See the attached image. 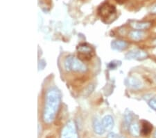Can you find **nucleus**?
<instances>
[{"label":"nucleus","instance_id":"obj_1","mask_svg":"<svg viewBox=\"0 0 156 138\" xmlns=\"http://www.w3.org/2000/svg\"><path fill=\"white\" fill-rule=\"evenodd\" d=\"M61 102V94L56 87H51L47 91L42 118L46 124L54 121Z\"/></svg>","mask_w":156,"mask_h":138},{"label":"nucleus","instance_id":"obj_2","mask_svg":"<svg viewBox=\"0 0 156 138\" xmlns=\"http://www.w3.org/2000/svg\"><path fill=\"white\" fill-rule=\"evenodd\" d=\"M65 69L67 71H74L79 73H84L87 71V67L80 59L74 56H68L64 62Z\"/></svg>","mask_w":156,"mask_h":138},{"label":"nucleus","instance_id":"obj_3","mask_svg":"<svg viewBox=\"0 0 156 138\" xmlns=\"http://www.w3.org/2000/svg\"><path fill=\"white\" fill-rule=\"evenodd\" d=\"M60 138H79L76 125L72 120H70L62 128Z\"/></svg>","mask_w":156,"mask_h":138},{"label":"nucleus","instance_id":"obj_4","mask_svg":"<svg viewBox=\"0 0 156 138\" xmlns=\"http://www.w3.org/2000/svg\"><path fill=\"white\" fill-rule=\"evenodd\" d=\"M99 13L104 20H108L113 14L115 13V8L112 5L108 3H104L99 9Z\"/></svg>","mask_w":156,"mask_h":138},{"label":"nucleus","instance_id":"obj_5","mask_svg":"<svg viewBox=\"0 0 156 138\" xmlns=\"http://www.w3.org/2000/svg\"><path fill=\"white\" fill-rule=\"evenodd\" d=\"M126 59L128 60L136 59V60H143L147 59L148 57V54L144 50L140 49L132 50L126 54Z\"/></svg>","mask_w":156,"mask_h":138},{"label":"nucleus","instance_id":"obj_6","mask_svg":"<svg viewBox=\"0 0 156 138\" xmlns=\"http://www.w3.org/2000/svg\"><path fill=\"white\" fill-rule=\"evenodd\" d=\"M77 50L79 52V56L80 58L83 59H90L91 58L93 50L90 46L86 44H81L78 46Z\"/></svg>","mask_w":156,"mask_h":138},{"label":"nucleus","instance_id":"obj_7","mask_svg":"<svg viewBox=\"0 0 156 138\" xmlns=\"http://www.w3.org/2000/svg\"><path fill=\"white\" fill-rule=\"evenodd\" d=\"M126 86L132 89H140L143 87V83L140 79L135 76H130L125 80Z\"/></svg>","mask_w":156,"mask_h":138},{"label":"nucleus","instance_id":"obj_8","mask_svg":"<svg viewBox=\"0 0 156 138\" xmlns=\"http://www.w3.org/2000/svg\"><path fill=\"white\" fill-rule=\"evenodd\" d=\"M128 47V43L125 41L122 40H115L111 43V47L112 50L117 51H123Z\"/></svg>","mask_w":156,"mask_h":138},{"label":"nucleus","instance_id":"obj_9","mask_svg":"<svg viewBox=\"0 0 156 138\" xmlns=\"http://www.w3.org/2000/svg\"><path fill=\"white\" fill-rule=\"evenodd\" d=\"M101 123L105 130H106V131H110L114 128V119L110 115H106V116L103 118Z\"/></svg>","mask_w":156,"mask_h":138},{"label":"nucleus","instance_id":"obj_10","mask_svg":"<svg viewBox=\"0 0 156 138\" xmlns=\"http://www.w3.org/2000/svg\"><path fill=\"white\" fill-rule=\"evenodd\" d=\"M151 25V23L149 22H137L133 21L130 22V26H131L135 30H145L149 28Z\"/></svg>","mask_w":156,"mask_h":138},{"label":"nucleus","instance_id":"obj_11","mask_svg":"<svg viewBox=\"0 0 156 138\" xmlns=\"http://www.w3.org/2000/svg\"><path fill=\"white\" fill-rule=\"evenodd\" d=\"M92 126L94 132L97 135H103L105 131L104 126H103L102 125V123L100 122L99 120L97 119V118L93 120Z\"/></svg>","mask_w":156,"mask_h":138},{"label":"nucleus","instance_id":"obj_12","mask_svg":"<svg viewBox=\"0 0 156 138\" xmlns=\"http://www.w3.org/2000/svg\"><path fill=\"white\" fill-rule=\"evenodd\" d=\"M128 129H129L130 135L133 137H138L141 134V129L137 122H133L132 124H130L128 126Z\"/></svg>","mask_w":156,"mask_h":138},{"label":"nucleus","instance_id":"obj_13","mask_svg":"<svg viewBox=\"0 0 156 138\" xmlns=\"http://www.w3.org/2000/svg\"><path fill=\"white\" fill-rule=\"evenodd\" d=\"M144 36V32L143 31H140V30H133L129 33V36L130 37V39L137 41L142 40Z\"/></svg>","mask_w":156,"mask_h":138},{"label":"nucleus","instance_id":"obj_14","mask_svg":"<svg viewBox=\"0 0 156 138\" xmlns=\"http://www.w3.org/2000/svg\"><path fill=\"white\" fill-rule=\"evenodd\" d=\"M151 125L147 121H144V124H142V129H141V134H142L143 135H147L151 131Z\"/></svg>","mask_w":156,"mask_h":138},{"label":"nucleus","instance_id":"obj_15","mask_svg":"<svg viewBox=\"0 0 156 138\" xmlns=\"http://www.w3.org/2000/svg\"><path fill=\"white\" fill-rule=\"evenodd\" d=\"M124 121H125L126 124V125H128V126H129L130 124H132L133 121V116L132 113L128 110H126V112H125Z\"/></svg>","mask_w":156,"mask_h":138},{"label":"nucleus","instance_id":"obj_16","mask_svg":"<svg viewBox=\"0 0 156 138\" xmlns=\"http://www.w3.org/2000/svg\"><path fill=\"white\" fill-rule=\"evenodd\" d=\"M148 105H149L151 108L156 111V99H150L149 101H148Z\"/></svg>","mask_w":156,"mask_h":138},{"label":"nucleus","instance_id":"obj_17","mask_svg":"<svg viewBox=\"0 0 156 138\" xmlns=\"http://www.w3.org/2000/svg\"><path fill=\"white\" fill-rule=\"evenodd\" d=\"M94 89V85H92V84L89 85V86L86 88V89L85 90V94H86L87 96H89V95L93 91Z\"/></svg>","mask_w":156,"mask_h":138},{"label":"nucleus","instance_id":"obj_18","mask_svg":"<svg viewBox=\"0 0 156 138\" xmlns=\"http://www.w3.org/2000/svg\"><path fill=\"white\" fill-rule=\"evenodd\" d=\"M45 66H46V62H45L44 60V59L40 60L38 62V71L43 70Z\"/></svg>","mask_w":156,"mask_h":138},{"label":"nucleus","instance_id":"obj_19","mask_svg":"<svg viewBox=\"0 0 156 138\" xmlns=\"http://www.w3.org/2000/svg\"><path fill=\"white\" fill-rule=\"evenodd\" d=\"M150 12L152 14H156V4H153V6H151Z\"/></svg>","mask_w":156,"mask_h":138},{"label":"nucleus","instance_id":"obj_20","mask_svg":"<svg viewBox=\"0 0 156 138\" xmlns=\"http://www.w3.org/2000/svg\"><path fill=\"white\" fill-rule=\"evenodd\" d=\"M119 136L117 134H115V132H110L109 133V135H108V137L107 138H118Z\"/></svg>","mask_w":156,"mask_h":138},{"label":"nucleus","instance_id":"obj_21","mask_svg":"<svg viewBox=\"0 0 156 138\" xmlns=\"http://www.w3.org/2000/svg\"><path fill=\"white\" fill-rule=\"evenodd\" d=\"M45 138H56V137H55L54 135H47V136Z\"/></svg>","mask_w":156,"mask_h":138},{"label":"nucleus","instance_id":"obj_22","mask_svg":"<svg viewBox=\"0 0 156 138\" xmlns=\"http://www.w3.org/2000/svg\"><path fill=\"white\" fill-rule=\"evenodd\" d=\"M153 137H154V138H156V130H155L154 133H153Z\"/></svg>","mask_w":156,"mask_h":138},{"label":"nucleus","instance_id":"obj_23","mask_svg":"<svg viewBox=\"0 0 156 138\" xmlns=\"http://www.w3.org/2000/svg\"><path fill=\"white\" fill-rule=\"evenodd\" d=\"M153 44H154V46H156V39L153 40Z\"/></svg>","mask_w":156,"mask_h":138},{"label":"nucleus","instance_id":"obj_24","mask_svg":"<svg viewBox=\"0 0 156 138\" xmlns=\"http://www.w3.org/2000/svg\"><path fill=\"white\" fill-rule=\"evenodd\" d=\"M118 138H126L125 137H124V136H119V137Z\"/></svg>","mask_w":156,"mask_h":138}]
</instances>
